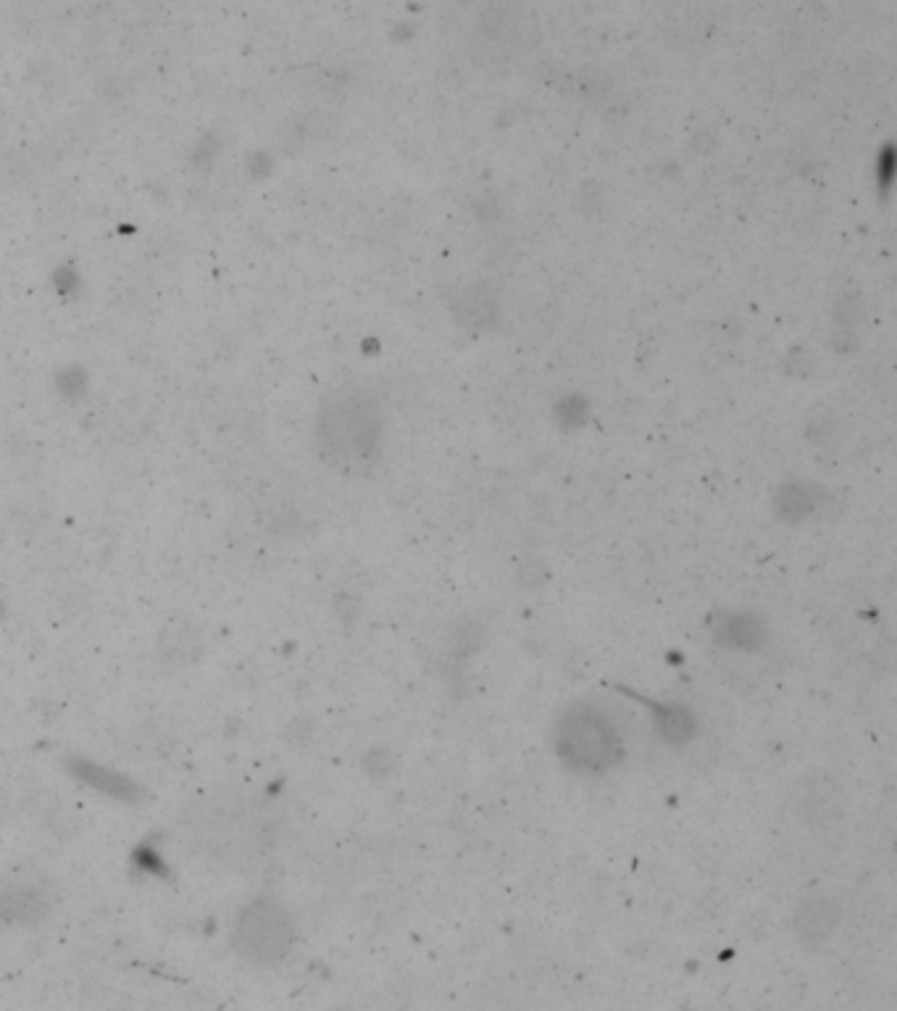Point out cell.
<instances>
[{
    "mask_svg": "<svg viewBox=\"0 0 897 1011\" xmlns=\"http://www.w3.org/2000/svg\"><path fill=\"white\" fill-rule=\"evenodd\" d=\"M295 943L293 916L274 901H253L232 925V945L251 964H276Z\"/></svg>",
    "mask_w": 897,
    "mask_h": 1011,
    "instance_id": "7a4b0ae2",
    "label": "cell"
},
{
    "mask_svg": "<svg viewBox=\"0 0 897 1011\" xmlns=\"http://www.w3.org/2000/svg\"><path fill=\"white\" fill-rule=\"evenodd\" d=\"M837 908L831 901L811 898L794 914V935L803 945H819L835 933Z\"/></svg>",
    "mask_w": 897,
    "mask_h": 1011,
    "instance_id": "3957f363",
    "label": "cell"
},
{
    "mask_svg": "<svg viewBox=\"0 0 897 1011\" xmlns=\"http://www.w3.org/2000/svg\"><path fill=\"white\" fill-rule=\"evenodd\" d=\"M553 743L564 764L576 772H605L616 767L624 754L614 722L589 703H574L558 717Z\"/></svg>",
    "mask_w": 897,
    "mask_h": 1011,
    "instance_id": "6da1fadb",
    "label": "cell"
},
{
    "mask_svg": "<svg viewBox=\"0 0 897 1011\" xmlns=\"http://www.w3.org/2000/svg\"><path fill=\"white\" fill-rule=\"evenodd\" d=\"M800 809L806 811V819L813 822V825H827L835 817V809L840 806V798H837V790L831 780H821L819 775L808 777L803 782V790H800L798 798Z\"/></svg>",
    "mask_w": 897,
    "mask_h": 1011,
    "instance_id": "277c9868",
    "label": "cell"
}]
</instances>
